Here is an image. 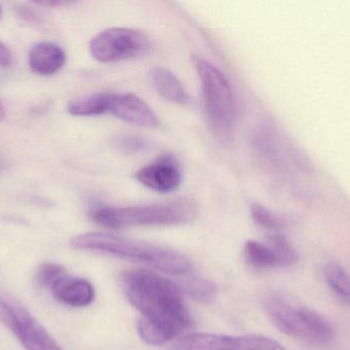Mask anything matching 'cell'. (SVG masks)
<instances>
[{
  "instance_id": "obj_6",
  "label": "cell",
  "mask_w": 350,
  "mask_h": 350,
  "mask_svg": "<svg viewBox=\"0 0 350 350\" xmlns=\"http://www.w3.org/2000/svg\"><path fill=\"white\" fill-rule=\"evenodd\" d=\"M149 49V38L135 29L114 27L98 33L90 40V51L100 63L133 59Z\"/></svg>"
},
{
  "instance_id": "obj_3",
  "label": "cell",
  "mask_w": 350,
  "mask_h": 350,
  "mask_svg": "<svg viewBox=\"0 0 350 350\" xmlns=\"http://www.w3.org/2000/svg\"><path fill=\"white\" fill-rule=\"evenodd\" d=\"M198 207L189 199H177L133 207H103L94 210L92 218L98 225L111 229L139 226H170L191 223L198 216Z\"/></svg>"
},
{
  "instance_id": "obj_23",
  "label": "cell",
  "mask_w": 350,
  "mask_h": 350,
  "mask_svg": "<svg viewBox=\"0 0 350 350\" xmlns=\"http://www.w3.org/2000/svg\"><path fill=\"white\" fill-rule=\"evenodd\" d=\"M12 64V55L8 47L0 41V67L8 68Z\"/></svg>"
},
{
  "instance_id": "obj_16",
  "label": "cell",
  "mask_w": 350,
  "mask_h": 350,
  "mask_svg": "<svg viewBox=\"0 0 350 350\" xmlns=\"http://www.w3.org/2000/svg\"><path fill=\"white\" fill-rule=\"evenodd\" d=\"M244 255L247 263L254 268L265 271L277 267L275 255L269 245L261 244L256 240H248L245 244Z\"/></svg>"
},
{
  "instance_id": "obj_22",
  "label": "cell",
  "mask_w": 350,
  "mask_h": 350,
  "mask_svg": "<svg viewBox=\"0 0 350 350\" xmlns=\"http://www.w3.org/2000/svg\"><path fill=\"white\" fill-rule=\"evenodd\" d=\"M119 147L127 151H137V150L144 149L146 146L145 140L141 138L133 137V136H123L119 138Z\"/></svg>"
},
{
  "instance_id": "obj_19",
  "label": "cell",
  "mask_w": 350,
  "mask_h": 350,
  "mask_svg": "<svg viewBox=\"0 0 350 350\" xmlns=\"http://www.w3.org/2000/svg\"><path fill=\"white\" fill-rule=\"evenodd\" d=\"M228 350H286L277 341L261 335L230 337Z\"/></svg>"
},
{
  "instance_id": "obj_21",
  "label": "cell",
  "mask_w": 350,
  "mask_h": 350,
  "mask_svg": "<svg viewBox=\"0 0 350 350\" xmlns=\"http://www.w3.org/2000/svg\"><path fill=\"white\" fill-rule=\"evenodd\" d=\"M66 275L65 269L53 263H44L40 265L37 271V281L43 287L51 289L61 277Z\"/></svg>"
},
{
  "instance_id": "obj_17",
  "label": "cell",
  "mask_w": 350,
  "mask_h": 350,
  "mask_svg": "<svg viewBox=\"0 0 350 350\" xmlns=\"http://www.w3.org/2000/svg\"><path fill=\"white\" fill-rule=\"evenodd\" d=\"M267 245L275 255L277 267H289L297 263L299 259L298 253L283 234H271Z\"/></svg>"
},
{
  "instance_id": "obj_20",
  "label": "cell",
  "mask_w": 350,
  "mask_h": 350,
  "mask_svg": "<svg viewBox=\"0 0 350 350\" xmlns=\"http://www.w3.org/2000/svg\"><path fill=\"white\" fill-rule=\"evenodd\" d=\"M250 210L253 221L259 227L271 230V232H279L283 227L282 222L263 205H259V203H253Z\"/></svg>"
},
{
  "instance_id": "obj_8",
  "label": "cell",
  "mask_w": 350,
  "mask_h": 350,
  "mask_svg": "<svg viewBox=\"0 0 350 350\" xmlns=\"http://www.w3.org/2000/svg\"><path fill=\"white\" fill-rule=\"evenodd\" d=\"M183 176L180 164L170 154L159 156L135 173V179L142 185L162 195L176 190L183 182Z\"/></svg>"
},
{
  "instance_id": "obj_2",
  "label": "cell",
  "mask_w": 350,
  "mask_h": 350,
  "mask_svg": "<svg viewBox=\"0 0 350 350\" xmlns=\"http://www.w3.org/2000/svg\"><path fill=\"white\" fill-rule=\"evenodd\" d=\"M72 248L94 251L116 258L141 263L172 275L191 271L189 259L176 251L158 245L131 240L104 232H88L71 238Z\"/></svg>"
},
{
  "instance_id": "obj_15",
  "label": "cell",
  "mask_w": 350,
  "mask_h": 350,
  "mask_svg": "<svg viewBox=\"0 0 350 350\" xmlns=\"http://www.w3.org/2000/svg\"><path fill=\"white\" fill-rule=\"evenodd\" d=\"M324 277L333 293L342 303L350 305V277L336 262H329L323 268Z\"/></svg>"
},
{
  "instance_id": "obj_9",
  "label": "cell",
  "mask_w": 350,
  "mask_h": 350,
  "mask_svg": "<svg viewBox=\"0 0 350 350\" xmlns=\"http://www.w3.org/2000/svg\"><path fill=\"white\" fill-rule=\"evenodd\" d=\"M110 113L135 127L155 129L160 125L159 118L153 109L143 99L131 92H113Z\"/></svg>"
},
{
  "instance_id": "obj_11",
  "label": "cell",
  "mask_w": 350,
  "mask_h": 350,
  "mask_svg": "<svg viewBox=\"0 0 350 350\" xmlns=\"http://www.w3.org/2000/svg\"><path fill=\"white\" fill-rule=\"evenodd\" d=\"M66 53L59 45L53 42H39L31 49L29 65L34 73L51 75L63 68Z\"/></svg>"
},
{
  "instance_id": "obj_18",
  "label": "cell",
  "mask_w": 350,
  "mask_h": 350,
  "mask_svg": "<svg viewBox=\"0 0 350 350\" xmlns=\"http://www.w3.org/2000/svg\"><path fill=\"white\" fill-rule=\"evenodd\" d=\"M183 290L189 297L200 303L209 304L217 295V287L212 282L202 277H191L183 283Z\"/></svg>"
},
{
  "instance_id": "obj_10",
  "label": "cell",
  "mask_w": 350,
  "mask_h": 350,
  "mask_svg": "<svg viewBox=\"0 0 350 350\" xmlns=\"http://www.w3.org/2000/svg\"><path fill=\"white\" fill-rule=\"evenodd\" d=\"M55 300L72 308H86L94 302V288L90 282L65 275L51 288Z\"/></svg>"
},
{
  "instance_id": "obj_25",
  "label": "cell",
  "mask_w": 350,
  "mask_h": 350,
  "mask_svg": "<svg viewBox=\"0 0 350 350\" xmlns=\"http://www.w3.org/2000/svg\"><path fill=\"white\" fill-rule=\"evenodd\" d=\"M5 107H4L3 103L0 100V121H3L4 117H5Z\"/></svg>"
},
{
  "instance_id": "obj_4",
  "label": "cell",
  "mask_w": 350,
  "mask_h": 350,
  "mask_svg": "<svg viewBox=\"0 0 350 350\" xmlns=\"http://www.w3.org/2000/svg\"><path fill=\"white\" fill-rule=\"evenodd\" d=\"M201 82L204 109L212 131L218 137L228 138L236 116L234 92L226 74L203 58L193 60Z\"/></svg>"
},
{
  "instance_id": "obj_7",
  "label": "cell",
  "mask_w": 350,
  "mask_h": 350,
  "mask_svg": "<svg viewBox=\"0 0 350 350\" xmlns=\"http://www.w3.org/2000/svg\"><path fill=\"white\" fill-rule=\"evenodd\" d=\"M0 323L27 350H64L24 306L1 295Z\"/></svg>"
},
{
  "instance_id": "obj_14",
  "label": "cell",
  "mask_w": 350,
  "mask_h": 350,
  "mask_svg": "<svg viewBox=\"0 0 350 350\" xmlns=\"http://www.w3.org/2000/svg\"><path fill=\"white\" fill-rule=\"evenodd\" d=\"M113 92H103L70 101L67 110L74 116H100L110 113Z\"/></svg>"
},
{
  "instance_id": "obj_12",
  "label": "cell",
  "mask_w": 350,
  "mask_h": 350,
  "mask_svg": "<svg viewBox=\"0 0 350 350\" xmlns=\"http://www.w3.org/2000/svg\"><path fill=\"white\" fill-rule=\"evenodd\" d=\"M150 76L154 88L166 101L180 106H187L191 103V98L180 80L170 70L155 67L150 72Z\"/></svg>"
},
{
  "instance_id": "obj_13",
  "label": "cell",
  "mask_w": 350,
  "mask_h": 350,
  "mask_svg": "<svg viewBox=\"0 0 350 350\" xmlns=\"http://www.w3.org/2000/svg\"><path fill=\"white\" fill-rule=\"evenodd\" d=\"M230 337L213 333H191L177 338L167 350H228Z\"/></svg>"
},
{
  "instance_id": "obj_24",
  "label": "cell",
  "mask_w": 350,
  "mask_h": 350,
  "mask_svg": "<svg viewBox=\"0 0 350 350\" xmlns=\"http://www.w3.org/2000/svg\"><path fill=\"white\" fill-rule=\"evenodd\" d=\"M35 3L39 4V5H46V6H59L65 5V4L69 3L67 1H37Z\"/></svg>"
},
{
  "instance_id": "obj_1",
  "label": "cell",
  "mask_w": 350,
  "mask_h": 350,
  "mask_svg": "<svg viewBox=\"0 0 350 350\" xmlns=\"http://www.w3.org/2000/svg\"><path fill=\"white\" fill-rule=\"evenodd\" d=\"M125 288L131 305L142 314L137 332L150 347L174 341L191 326L181 290L167 277L137 269L127 273Z\"/></svg>"
},
{
  "instance_id": "obj_5",
  "label": "cell",
  "mask_w": 350,
  "mask_h": 350,
  "mask_svg": "<svg viewBox=\"0 0 350 350\" xmlns=\"http://www.w3.org/2000/svg\"><path fill=\"white\" fill-rule=\"evenodd\" d=\"M265 310L273 325L289 336L317 347H326L334 339L332 325L310 308L293 305L283 298L271 296L265 300Z\"/></svg>"
},
{
  "instance_id": "obj_26",
  "label": "cell",
  "mask_w": 350,
  "mask_h": 350,
  "mask_svg": "<svg viewBox=\"0 0 350 350\" xmlns=\"http://www.w3.org/2000/svg\"><path fill=\"white\" fill-rule=\"evenodd\" d=\"M0 16H1V6H0Z\"/></svg>"
}]
</instances>
